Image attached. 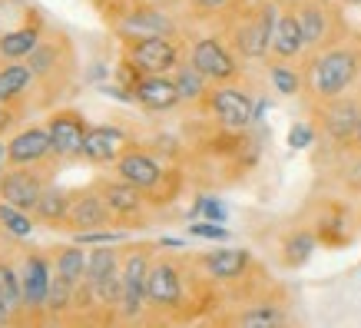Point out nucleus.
<instances>
[{
  "label": "nucleus",
  "mask_w": 361,
  "mask_h": 328,
  "mask_svg": "<svg viewBox=\"0 0 361 328\" xmlns=\"http://www.w3.org/2000/svg\"><path fill=\"white\" fill-rule=\"evenodd\" d=\"M113 169H116L120 179L140 186L142 193L149 196V202H159V193H163V202H169V196H173V193H166V179L173 173H169L149 150H142V146H130V150L113 163Z\"/></svg>",
  "instance_id": "0eeeda50"
},
{
  "label": "nucleus",
  "mask_w": 361,
  "mask_h": 328,
  "mask_svg": "<svg viewBox=\"0 0 361 328\" xmlns=\"http://www.w3.org/2000/svg\"><path fill=\"white\" fill-rule=\"evenodd\" d=\"M33 70L27 60H0V103L20 107V99L33 90Z\"/></svg>",
  "instance_id": "b1692460"
},
{
  "label": "nucleus",
  "mask_w": 361,
  "mask_h": 328,
  "mask_svg": "<svg viewBox=\"0 0 361 328\" xmlns=\"http://www.w3.org/2000/svg\"><path fill=\"white\" fill-rule=\"evenodd\" d=\"M0 33H4V30H0Z\"/></svg>",
  "instance_id": "c03bdc74"
},
{
  "label": "nucleus",
  "mask_w": 361,
  "mask_h": 328,
  "mask_svg": "<svg viewBox=\"0 0 361 328\" xmlns=\"http://www.w3.org/2000/svg\"><path fill=\"white\" fill-rule=\"evenodd\" d=\"M173 80H176V90H179L183 103H202V99H206V93L212 90L209 77L202 73V70H196V66L189 63V60H183V63L176 66V70H173Z\"/></svg>",
  "instance_id": "bb28decb"
},
{
  "label": "nucleus",
  "mask_w": 361,
  "mask_h": 328,
  "mask_svg": "<svg viewBox=\"0 0 361 328\" xmlns=\"http://www.w3.org/2000/svg\"><path fill=\"white\" fill-rule=\"evenodd\" d=\"M123 63L136 73H173L183 63V47L176 37H140L123 44Z\"/></svg>",
  "instance_id": "9d476101"
},
{
  "label": "nucleus",
  "mask_w": 361,
  "mask_h": 328,
  "mask_svg": "<svg viewBox=\"0 0 361 328\" xmlns=\"http://www.w3.org/2000/svg\"><path fill=\"white\" fill-rule=\"evenodd\" d=\"M199 265L216 282H235V279H242L252 269V252L249 249H216V252H206L199 259Z\"/></svg>",
  "instance_id": "5701e85b"
},
{
  "label": "nucleus",
  "mask_w": 361,
  "mask_h": 328,
  "mask_svg": "<svg viewBox=\"0 0 361 328\" xmlns=\"http://www.w3.org/2000/svg\"><path fill=\"white\" fill-rule=\"evenodd\" d=\"M33 70V80L44 83L47 93H63L70 77H73V50L66 44V37H44L40 47L27 56Z\"/></svg>",
  "instance_id": "423d86ee"
},
{
  "label": "nucleus",
  "mask_w": 361,
  "mask_h": 328,
  "mask_svg": "<svg viewBox=\"0 0 361 328\" xmlns=\"http://www.w3.org/2000/svg\"><path fill=\"white\" fill-rule=\"evenodd\" d=\"M17 123H20V109L11 107V103H0V140H4Z\"/></svg>",
  "instance_id": "e433bc0d"
},
{
  "label": "nucleus",
  "mask_w": 361,
  "mask_h": 328,
  "mask_svg": "<svg viewBox=\"0 0 361 328\" xmlns=\"http://www.w3.org/2000/svg\"><path fill=\"white\" fill-rule=\"evenodd\" d=\"M149 4H159V7H173V4H186V0H149Z\"/></svg>",
  "instance_id": "ea45409f"
},
{
  "label": "nucleus",
  "mask_w": 361,
  "mask_h": 328,
  "mask_svg": "<svg viewBox=\"0 0 361 328\" xmlns=\"http://www.w3.org/2000/svg\"><path fill=\"white\" fill-rule=\"evenodd\" d=\"M292 7H295L302 33H305L308 54L325 50L348 37V20L335 0H292Z\"/></svg>",
  "instance_id": "7ed1b4c3"
},
{
  "label": "nucleus",
  "mask_w": 361,
  "mask_h": 328,
  "mask_svg": "<svg viewBox=\"0 0 361 328\" xmlns=\"http://www.w3.org/2000/svg\"><path fill=\"white\" fill-rule=\"evenodd\" d=\"M355 150L361 153V123H358V136H355Z\"/></svg>",
  "instance_id": "a19ab883"
},
{
  "label": "nucleus",
  "mask_w": 361,
  "mask_h": 328,
  "mask_svg": "<svg viewBox=\"0 0 361 328\" xmlns=\"http://www.w3.org/2000/svg\"><path fill=\"white\" fill-rule=\"evenodd\" d=\"M113 30L126 44V40H140V37H176V23L159 4L123 0V7L116 11V20H113Z\"/></svg>",
  "instance_id": "39448f33"
},
{
  "label": "nucleus",
  "mask_w": 361,
  "mask_h": 328,
  "mask_svg": "<svg viewBox=\"0 0 361 328\" xmlns=\"http://www.w3.org/2000/svg\"><path fill=\"white\" fill-rule=\"evenodd\" d=\"M23 282V312L30 318L47 315V298H50V282H54V265L44 252H27L20 265Z\"/></svg>",
  "instance_id": "2eb2a0df"
},
{
  "label": "nucleus",
  "mask_w": 361,
  "mask_h": 328,
  "mask_svg": "<svg viewBox=\"0 0 361 328\" xmlns=\"http://www.w3.org/2000/svg\"><path fill=\"white\" fill-rule=\"evenodd\" d=\"M199 212H206V219H212V222H226V209L216 199H199Z\"/></svg>",
  "instance_id": "4c0bfd02"
},
{
  "label": "nucleus",
  "mask_w": 361,
  "mask_h": 328,
  "mask_svg": "<svg viewBox=\"0 0 361 328\" xmlns=\"http://www.w3.org/2000/svg\"><path fill=\"white\" fill-rule=\"evenodd\" d=\"M315 126L312 123H295L292 130H288V146L292 150H305V146H312L315 142Z\"/></svg>",
  "instance_id": "c9c22d12"
},
{
  "label": "nucleus",
  "mask_w": 361,
  "mask_h": 328,
  "mask_svg": "<svg viewBox=\"0 0 361 328\" xmlns=\"http://www.w3.org/2000/svg\"><path fill=\"white\" fill-rule=\"evenodd\" d=\"M146 298L149 308L159 312H176L186 302V272L183 265L169 259V255H156L153 269H149V282H146Z\"/></svg>",
  "instance_id": "f8f14e48"
},
{
  "label": "nucleus",
  "mask_w": 361,
  "mask_h": 328,
  "mask_svg": "<svg viewBox=\"0 0 361 328\" xmlns=\"http://www.w3.org/2000/svg\"><path fill=\"white\" fill-rule=\"evenodd\" d=\"M156 259V245L153 242H140V245H126L123 249V296L116 318L133 322L142 315V308L149 305L146 298V282H149V269Z\"/></svg>",
  "instance_id": "20e7f679"
},
{
  "label": "nucleus",
  "mask_w": 361,
  "mask_h": 328,
  "mask_svg": "<svg viewBox=\"0 0 361 328\" xmlns=\"http://www.w3.org/2000/svg\"><path fill=\"white\" fill-rule=\"evenodd\" d=\"M0 229L11 232L13 239H27V236L37 229V219H33V212H27V209H17L0 199Z\"/></svg>",
  "instance_id": "2f4dec72"
},
{
  "label": "nucleus",
  "mask_w": 361,
  "mask_h": 328,
  "mask_svg": "<svg viewBox=\"0 0 361 328\" xmlns=\"http://www.w3.org/2000/svg\"><path fill=\"white\" fill-rule=\"evenodd\" d=\"M189 236H196V239L222 242V239H229V229H222V226H216L212 219H199V222H192V226H189Z\"/></svg>",
  "instance_id": "f704fd0d"
},
{
  "label": "nucleus",
  "mask_w": 361,
  "mask_h": 328,
  "mask_svg": "<svg viewBox=\"0 0 361 328\" xmlns=\"http://www.w3.org/2000/svg\"><path fill=\"white\" fill-rule=\"evenodd\" d=\"M47 37V23L40 13H30L20 27L0 33V60H27Z\"/></svg>",
  "instance_id": "4be33fe9"
},
{
  "label": "nucleus",
  "mask_w": 361,
  "mask_h": 328,
  "mask_svg": "<svg viewBox=\"0 0 361 328\" xmlns=\"http://www.w3.org/2000/svg\"><path fill=\"white\" fill-rule=\"evenodd\" d=\"M345 4H361V0H345Z\"/></svg>",
  "instance_id": "37998d69"
},
{
  "label": "nucleus",
  "mask_w": 361,
  "mask_h": 328,
  "mask_svg": "<svg viewBox=\"0 0 361 328\" xmlns=\"http://www.w3.org/2000/svg\"><path fill=\"white\" fill-rule=\"evenodd\" d=\"M7 322H11V315H7V312L0 308V325H7Z\"/></svg>",
  "instance_id": "79ce46f5"
},
{
  "label": "nucleus",
  "mask_w": 361,
  "mask_h": 328,
  "mask_svg": "<svg viewBox=\"0 0 361 328\" xmlns=\"http://www.w3.org/2000/svg\"><path fill=\"white\" fill-rule=\"evenodd\" d=\"M133 142L123 126L103 123V126H90L87 140H83V163L90 166H113Z\"/></svg>",
  "instance_id": "aec40b11"
},
{
  "label": "nucleus",
  "mask_w": 361,
  "mask_h": 328,
  "mask_svg": "<svg viewBox=\"0 0 361 328\" xmlns=\"http://www.w3.org/2000/svg\"><path fill=\"white\" fill-rule=\"evenodd\" d=\"M315 249H318V232L292 229L282 239V265H288V269H302V265L315 255Z\"/></svg>",
  "instance_id": "a878e982"
},
{
  "label": "nucleus",
  "mask_w": 361,
  "mask_h": 328,
  "mask_svg": "<svg viewBox=\"0 0 361 328\" xmlns=\"http://www.w3.org/2000/svg\"><path fill=\"white\" fill-rule=\"evenodd\" d=\"M269 80H272L275 93H282V97H298L305 90V77L288 60H269Z\"/></svg>",
  "instance_id": "c756f323"
},
{
  "label": "nucleus",
  "mask_w": 361,
  "mask_h": 328,
  "mask_svg": "<svg viewBox=\"0 0 361 328\" xmlns=\"http://www.w3.org/2000/svg\"><path fill=\"white\" fill-rule=\"evenodd\" d=\"M73 239L80 242V245H116V242H123L126 236H123L120 229H90V232H73Z\"/></svg>",
  "instance_id": "72a5a7b5"
},
{
  "label": "nucleus",
  "mask_w": 361,
  "mask_h": 328,
  "mask_svg": "<svg viewBox=\"0 0 361 328\" xmlns=\"http://www.w3.org/2000/svg\"><path fill=\"white\" fill-rule=\"evenodd\" d=\"M239 325L245 328H272V325H285L288 318H285L282 305H275V302H255L235 318Z\"/></svg>",
  "instance_id": "7c9ffc66"
},
{
  "label": "nucleus",
  "mask_w": 361,
  "mask_h": 328,
  "mask_svg": "<svg viewBox=\"0 0 361 328\" xmlns=\"http://www.w3.org/2000/svg\"><path fill=\"white\" fill-rule=\"evenodd\" d=\"M202 107L212 113V120L219 123L222 130L229 133L249 130L252 120H255V99L239 83H212V90L202 99Z\"/></svg>",
  "instance_id": "1a4fd4ad"
},
{
  "label": "nucleus",
  "mask_w": 361,
  "mask_h": 328,
  "mask_svg": "<svg viewBox=\"0 0 361 328\" xmlns=\"http://www.w3.org/2000/svg\"><path fill=\"white\" fill-rule=\"evenodd\" d=\"M245 0H186V7L192 17H229L232 11H239Z\"/></svg>",
  "instance_id": "473e14b6"
},
{
  "label": "nucleus",
  "mask_w": 361,
  "mask_h": 328,
  "mask_svg": "<svg viewBox=\"0 0 361 328\" xmlns=\"http://www.w3.org/2000/svg\"><path fill=\"white\" fill-rule=\"evenodd\" d=\"M186 60L196 66V70L206 73L209 83H239V77H242L239 54L229 47V40H222V37H216V33L192 40Z\"/></svg>",
  "instance_id": "6e6552de"
},
{
  "label": "nucleus",
  "mask_w": 361,
  "mask_h": 328,
  "mask_svg": "<svg viewBox=\"0 0 361 328\" xmlns=\"http://www.w3.org/2000/svg\"><path fill=\"white\" fill-rule=\"evenodd\" d=\"M70 193L73 189H63V186H56V183H50L44 189V196H40V202H37V209H33V219L40 226H50V229H63L66 209H70Z\"/></svg>",
  "instance_id": "393cba45"
},
{
  "label": "nucleus",
  "mask_w": 361,
  "mask_h": 328,
  "mask_svg": "<svg viewBox=\"0 0 361 328\" xmlns=\"http://www.w3.org/2000/svg\"><path fill=\"white\" fill-rule=\"evenodd\" d=\"M308 47H305V33H302V23H298V13L292 7V0H282V11H279V20H275L272 30V50H269V60H305Z\"/></svg>",
  "instance_id": "6ab92c4d"
},
{
  "label": "nucleus",
  "mask_w": 361,
  "mask_h": 328,
  "mask_svg": "<svg viewBox=\"0 0 361 328\" xmlns=\"http://www.w3.org/2000/svg\"><path fill=\"white\" fill-rule=\"evenodd\" d=\"M93 186L99 189V196H103L106 209H110L113 226H133V222H142V219H146L149 196H146L140 186H133V183L120 179V176H113V179L103 176Z\"/></svg>",
  "instance_id": "ddd939ff"
},
{
  "label": "nucleus",
  "mask_w": 361,
  "mask_h": 328,
  "mask_svg": "<svg viewBox=\"0 0 361 328\" xmlns=\"http://www.w3.org/2000/svg\"><path fill=\"white\" fill-rule=\"evenodd\" d=\"M0 308L11 315V322H17L23 312V282L20 272L11 262L0 259Z\"/></svg>",
  "instance_id": "cd10ccee"
},
{
  "label": "nucleus",
  "mask_w": 361,
  "mask_h": 328,
  "mask_svg": "<svg viewBox=\"0 0 361 328\" xmlns=\"http://www.w3.org/2000/svg\"><path fill=\"white\" fill-rule=\"evenodd\" d=\"M305 93L312 103H325V99L345 97L361 77V47L348 44V37L338 44L305 54Z\"/></svg>",
  "instance_id": "f257e3e1"
},
{
  "label": "nucleus",
  "mask_w": 361,
  "mask_h": 328,
  "mask_svg": "<svg viewBox=\"0 0 361 328\" xmlns=\"http://www.w3.org/2000/svg\"><path fill=\"white\" fill-rule=\"evenodd\" d=\"M47 133H50V142H54V159H60V163L83 159V140L90 133V123L80 109H54L50 120H47Z\"/></svg>",
  "instance_id": "4468645a"
},
{
  "label": "nucleus",
  "mask_w": 361,
  "mask_h": 328,
  "mask_svg": "<svg viewBox=\"0 0 361 328\" xmlns=\"http://www.w3.org/2000/svg\"><path fill=\"white\" fill-rule=\"evenodd\" d=\"M133 103H140L149 113H169L183 103L179 90H176L173 73H136L130 80Z\"/></svg>",
  "instance_id": "a211bd4d"
},
{
  "label": "nucleus",
  "mask_w": 361,
  "mask_h": 328,
  "mask_svg": "<svg viewBox=\"0 0 361 328\" xmlns=\"http://www.w3.org/2000/svg\"><path fill=\"white\" fill-rule=\"evenodd\" d=\"M47 186H50V179H47V173L40 166H11L4 173V179H0V199L17 209L33 212Z\"/></svg>",
  "instance_id": "dca6fc26"
},
{
  "label": "nucleus",
  "mask_w": 361,
  "mask_h": 328,
  "mask_svg": "<svg viewBox=\"0 0 361 328\" xmlns=\"http://www.w3.org/2000/svg\"><path fill=\"white\" fill-rule=\"evenodd\" d=\"M279 11H282V0H255V4H242L239 11L229 13L226 40L239 54V60H245V63L269 60Z\"/></svg>",
  "instance_id": "f03ea898"
},
{
  "label": "nucleus",
  "mask_w": 361,
  "mask_h": 328,
  "mask_svg": "<svg viewBox=\"0 0 361 328\" xmlns=\"http://www.w3.org/2000/svg\"><path fill=\"white\" fill-rule=\"evenodd\" d=\"M113 226V216L97 186H83L70 193V209H66V232H90V229H106Z\"/></svg>",
  "instance_id": "f3484780"
},
{
  "label": "nucleus",
  "mask_w": 361,
  "mask_h": 328,
  "mask_svg": "<svg viewBox=\"0 0 361 328\" xmlns=\"http://www.w3.org/2000/svg\"><path fill=\"white\" fill-rule=\"evenodd\" d=\"M87 262H90V252H83V245L73 242V245H66V249L56 252L54 272L60 275V279H66V282L80 285L83 279H87Z\"/></svg>",
  "instance_id": "c85d7f7f"
},
{
  "label": "nucleus",
  "mask_w": 361,
  "mask_h": 328,
  "mask_svg": "<svg viewBox=\"0 0 361 328\" xmlns=\"http://www.w3.org/2000/svg\"><path fill=\"white\" fill-rule=\"evenodd\" d=\"M7 166H11L7 163V142L0 140V179H4V173H7Z\"/></svg>",
  "instance_id": "58836bf2"
},
{
  "label": "nucleus",
  "mask_w": 361,
  "mask_h": 328,
  "mask_svg": "<svg viewBox=\"0 0 361 328\" xmlns=\"http://www.w3.org/2000/svg\"><path fill=\"white\" fill-rule=\"evenodd\" d=\"M54 159V142L47 126H27L7 140V163L11 166H44Z\"/></svg>",
  "instance_id": "412c9836"
},
{
  "label": "nucleus",
  "mask_w": 361,
  "mask_h": 328,
  "mask_svg": "<svg viewBox=\"0 0 361 328\" xmlns=\"http://www.w3.org/2000/svg\"><path fill=\"white\" fill-rule=\"evenodd\" d=\"M315 130L335 146H355L361 123V103L355 97H335L325 103H315Z\"/></svg>",
  "instance_id": "9b49d317"
}]
</instances>
